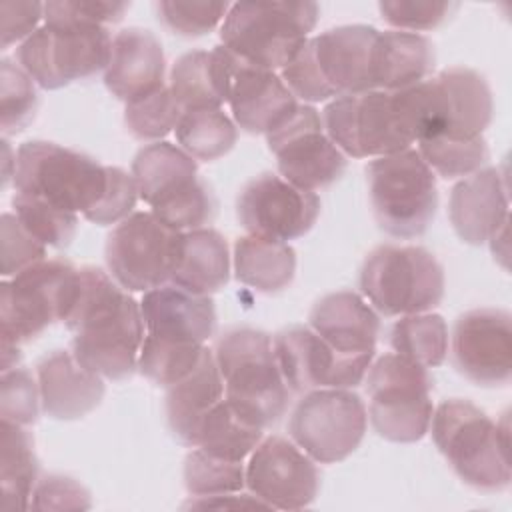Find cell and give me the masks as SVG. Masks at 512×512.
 <instances>
[{"label":"cell","mask_w":512,"mask_h":512,"mask_svg":"<svg viewBox=\"0 0 512 512\" xmlns=\"http://www.w3.org/2000/svg\"><path fill=\"white\" fill-rule=\"evenodd\" d=\"M158 18L174 34L194 38L214 30L226 18L230 4L226 2H174L162 0L156 4Z\"/></svg>","instance_id":"44"},{"label":"cell","mask_w":512,"mask_h":512,"mask_svg":"<svg viewBox=\"0 0 512 512\" xmlns=\"http://www.w3.org/2000/svg\"><path fill=\"white\" fill-rule=\"evenodd\" d=\"M2 160H4V170H2V184L4 188L8 186L10 178H14V170H16V154L12 158V148L8 144V140H2Z\"/></svg>","instance_id":"53"},{"label":"cell","mask_w":512,"mask_h":512,"mask_svg":"<svg viewBox=\"0 0 512 512\" xmlns=\"http://www.w3.org/2000/svg\"><path fill=\"white\" fill-rule=\"evenodd\" d=\"M226 402L262 430L276 424L288 406V386L280 374L272 340L256 328H232L214 348Z\"/></svg>","instance_id":"5"},{"label":"cell","mask_w":512,"mask_h":512,"mask_svg":"<svg viewBox=\"0 0 512 512\" xmlns=\"http://www.w3.org/2000/svg\"><path fill=\"white\" fill-rule=\"evenodd\" d=\"M164 50L144 28H124L112 38L104 84L122 102H134L164 86Z\"/></svg>","instance_id":"23"},{"label":"cell","mask_w":512,"mask_h":512,"mask_svg":"<svg viewBox=\"0 0 512 512\" xmlns=\"http://www.w3.org/2000/svg\"><path fill=\"white\" fill-rule=\"evenodd\" d=\"M112 36L86 20L74 2H46L44 26L18 48L20 68L44 90L62 88L106 70Z\"/></svg>","instance_id":"2"},{"label":"cell","mask_w":512,"mask_h":512,"mask_svg":"<svg viewBox=\"0 0 512 512\" xmlns=\"http://www.w3.org/2000/svg\"><path fill=\"white\" fill-rule=\"evenodd\" d=\"M182 232L160 222L152 212H132L106 240V266L130 292H148L170 282L180 254Z\"/></svg>","instance_id":"12"},{"label":"cell","mask_w":512,"mask_h":512,"mask_svg":"<svg viewBox=\"0 0 512 512\" xmlns=\"http://www.w3.org/2000/svg\"><path fill=\"white\" fill-rule=\"evenodd\" d=\"M224 398V380L220 376L214 352L204 348L198 366L168 386L166 420L174 438L186 446H196L204 416Z\"/></svg>","instance_id":"26"},{"label":"cell","mask_w":512,"mask_h":512,"mask_svg":"<svg viewBox=\"0 0 512 512\" xmlns=\"http://www.w3.org/2000/svg\"><path fill=\"white\" fill-rule=\"evenodd\" d=\"M106 176V192L102 194L98 204L84 214L86 220L98 226H110L126 220L132 214L136 200L140 198L132 174L124 172L118 166H106Z\"/></svg>","instance_id":"47"},{"label":"cell","mask_w":512,"mask_h":512,"mask_svg":"<svg viewBox=\"0 0 512 512\" xmlns=\"http://www.w3.org/2000/svg\"><path fill=\"white\" fill-rule=\"evenodd\" d=\"M458 8L456 2L428 0H382L378 10L382 18L400 30H432L438 28Z\"/></svg>","instance_id":"48"},{"label":"cell","mask_w":512,"mask_h":512,"mask_svg":"<svg viewBox=\"0 0 512 512\" xmlns=\"http://www.w3.org/2000/svg\"><path fill=\"white\" fill-rule=\"evenodd\" d=\"M436 52L430 38L418 32L388 30L380 32L374 46V84L376 90H402L430 78Z\"/></svg>","instance_id":"29"},{"label":"cell","mask_w":512,"mask_h":512,"mask_svg":"<svg viewBox=\"0 0 512 512\" xmlns=\"http://www.w3.org/2000/svg\"><path fill=\"white\" fill-rule=\"evenodd\" d=\"M508 182L498 168L478 172L454 184L448 216L458 238L466 244H484L508 222Z\"/></svg>","instance_id":"21"},{"label":"cell","mask_w":512,"mask_h":512,"mask_svg":"<svg viewBox=\"0 0 512 512\" xmlns=\"http://www.w3.org/2000/svg\"><path fill=\"white\" fill-rule=\"evenodd\" d=\"M0 16H2V50L10 48L12 44L26 40L38 28L40 18H44V4L40 2H0Z\"/></svg>","instance_id":"51"},{"label":"cell","mask_w":512,"mask_h":512,"mask_svg":"<svg viewBox=\"0 0 512 512\" xmlns=\"http://www.w3.org/2000/svg\"><path fill=\"white\" fill-rule=\"evenodd\" d=\"M452 356L458 372L474 384H508L512 376L510 314L500 308L464 312L454 324Z\"/></svg>","instance_id":"18"},{"label":"cell","mask_w":512,"mask_h":512,"mask_svg":"<svg viewBox=\"0 0 512 512\" xmlns=\"http://www.w3.org/2000/svg\"><path fill=\"white\" fill-rule=\"evenodd\" d=\"M42 412L54 420H78L104 398L102 376L76 362L72 352L54 350L36 364Z\"/></svg>","instance_id":"24"},{"label":"cell","mask_w":512,"mask_h":512,"mask_svg":"<svg viewBox=\"0 0 512 512\" xmlns=\"http://www.w3.org/2000/svg\"><path fill=\"white\" fill-rule=\"evenodd\" d=\"M40 390L26 368H12L0 378V416L2 422L28 426L38 418Z\"/></svg>","instance_id":"45"},{"label":"cell","mask_w":512,"mask_h":512,"mask_svg":"<svg viewBox=\"0 0 512 512\" xmlns=\"http://www.w3.org/2000/svg\"><path fill=\"white\" fill-rule=\"evenodd\" d=\"M274 356L292 392L354 388L362 384L374 354H338L312 328L290 326L274 336Z\"/></svg>","instance_id":"15"},{"label":"cell","mask_w":512,"mask_h":512,"mask_svg":"<svg viewBox=\"0 0 512 512\" xmlns=\"http://www.w3.org/2000/svg\"><path fill=\"white\" fill-rule=\"evenodd\" d=\"M280 78L294 94V98L304 102H324L328 98H336L316 66L308 40L300 52L280 70Z\"/></svg>","instance_id":"49"},{"label":"cell","mask_w":512,"mask_h":512,"mask_svg":"<svg viewBox=\"0 0 512 512\" xmlns=\"http://www.w3.org/2000/svg\"><path fill=\"white\" fill-rule=\"evenodd\" d=\"M38 94L34 80L12 60L0 62V126L4 134L24 130L36 116Z\"/></svg>","instance_id":"41"},{"label":"cell","mask_w":512,"mask_h":512,"mask_svg":"<svg viewBox=\"0 0 512 512\" xmlns=\"http://www.w3.org/2000/svg\"><path fill=\"white\" fill-rule=\"evenodd\" d=\"M132 178L140 198L150 208L176 198L200 180L196 160L180 146L164 140L138 150L132 160Z\"/></svg>","instance_id":"28"},{"label":"cell","mask_w":512,"mask_h":512,"mask_svg":"<svg viewBox=\"0 0 512 512\" xmlns=\"http://www.w3.org/2000/svg\"><path fill=\"white\" fill-rule=\"evenodd\" d=\"M236 278L264 294L288 288L296 274V252L288 242L240 236L234 244Z\"/></svg>","instance_id":"32"},{"label":"cell","mask_w":512,"mask_h":512,"mask_svg":"<svg viewBox=\"0 0 512 512\" xmlns=\"http://www.w3.org/2000/svg\"><path fill=\"white\" fill-rule=\"evenodd\" d=\"M88 490L70 476L48 474L34 486L30 508L34 510H88Z\"/></svg>","instance_id":"50"},{"label":"cell","mask_w":512,"mask_h":512,"mask_svg":"<svg viewBox=\"0 0 512 512\" xmlns=\"http://www.w3.org/2000/svg\"><path fill=\"white\" fill-rule=\"evenodd\" d=\"M366 422V406L350 388H316L294 406L288 432L314 462L334 464L360 446Z\"/></svg>","instance_id":"11"},{"label":"cell","mask_w":512,"mask_h":512,"mask_svg":"<svg viewBox=\"0 0 512 512\" xmlns=\"http://www.w3.org/2000/svg\"><path fill=\"white\" fill-rule=\"evenodd\" d=\"M226 102L236 126L248 134H270L298 106L276 72L254 66L234 52L228 58Z\"/></svg>","instance_id":"19"},{"label":"cell","mask_w":512,"mask_h":512,"mask_svg":"<svg viewBox=\"0 0 512 512\" xmlns=\"http://www.w3.org/2000/svg\"><path fill=\"white\" fill-rule=\"evenodd\" d=\"M310 328L338 354H374L380 318L352 290L322 296L310 310Z\"/></svg>","instance_id":"25"},{"label":"cell","mask_w":512,"mask_h":512,"mask_svg":"<svg viewBox=\"0 0 512 512\" xmlns=\"http://www.w3.org/2000/svg\"><path fill=\"white\" fill-rule=\"evenodd\" d=\"M228 56V48L220 44L210 52H186L174 62L170 72V92L184 112L220 108L226 102Z\"/></svg>","instance_id":"30"},{"label":"cell","mask_w":512,"mask_h":512,"mask_svg":"<svg viewBox=\"0 0 512 512\" xmlns=\"http://www.w3.org/2000/svg\"><path fill=\"white\" fill-rule=\"evenodd\" d=\"M246 486L268 508L300 510L318 496L320 474L300 446L282 436H268L250 454Z\"/></svg>","instance_id":"17"},{"label":"cell","mask_w":512,"mask_h":512,"mask_svg":"<svg viewBox=\"0 0 512 512\" xmlns=\"http://www.w3.org/2000/svg\"><path fill=\"white\" fill-rule=\"evenodd\" d=\"M12 206L16 210L18 220L42 244L58 250L68 248L72 244L78 228V216L74 212L60 210L44 200L24 194H16L12 198Z\"/></svg>","instance_id":"40"},{"label":"cell","mask_w":512,"mask_h":512,"mask_svg":"<svg viewBox=\"0 0 512 512\" xmlns=\"http://www.w3.org/2000/svg\"><path fill=\"white\" fill-rule=\"evenodd\" d=\"M432 386L428 368L396 352L370 364L366 372L368 418L378 436L400 444L424 438L434 414Z\"/></svg>","instance_id":"10"},{"label":"cell","mask_w":512,"mask_h":512,"mask_svg":"<svg viewBox=\"0 0 512 512\" xmlns=\"http://www.w3.org/2000/svg\"><path fill=\"white\" fill-rule=\"evenodd\" d=\"M204 348V344L170 342L146 334L138 356V370L150 382L168 388L198 366Z\"/></svg>","instance_id":"38"},{"label":"cell","mask_w":512,"mask_h":512,"mask_svg":"<svg viewBox=\"0 0 512 512\" xmlns=\"http://www.w3.org/2000/svg\"><path fill=\"white\" fill-rule=\"evenodd\" d=\"M418 154L442 178H464L478 172L488 162V144L482 136L450 138L430 136L418 140Z\"/></svg>","instance_id":"37"},{"label":"cell","mask_w":512,"mask_h":512,"mask_svg":"<svg viewBox=\"0 0 512 512\" xmlns=\"http://www.w3.org/2000/svg\"><path fill=\"white\" fill-rule=\"evenodd\" d=\"M236 214L248 234L288 242L312 230L320 214V198L282 176L264 172L242 188Z\"/></svg>","instance_id":"16"},{"label":"cell","mask_w":512,"mask_h":512,"mask_svg":"<svg viewBox=\"0 0 512 512\" xmlns=\"http://www.w3.org/2000/svg\"><path fill=\"white\" fill-rule=\"evenodd\" d=\"M390 346L396 354L424 366L436 368L448 354V326L440 314H406L390 328Z\"/></svg>","instance_id":"35"},{"label":"cell","mask_w":512,"mask_h":512,"mask_svg":"<svg viewBox=\"0 0 512 512\" xmlns=\"http://www.w3.org/2000/svg\"><path fill=\"white\" fill-rule=\"evenodd\" d=\"M146 334L170 342L204 344L216 330L210 296H198L174 284L144 292L140 302Z\"/></svg>","instance_id":"22"},{"label":"cell","mask_w":512,"mask_h":512,"mask_svg":"<svg viewBox=\"0 0 512 512\" xmlns=\"http://www.w3.org/2000/svg\"><path fill=\"white\" fill-rule=\"evenodd\" d=\"M0 446V510H26L38 482L34 440L24 426L2 422Z\"/></svg>","instance_id":"33"},{"label":"cell","mask_w":512,"mask_h":512,"mask_svg":"<svg viewBox=\"0 0 512 512\" xmlns=\"http://www.w3.org/2000/svg\"><path fill=\"white\" fill-rule=\"evenodd\" d=\"M322 126L328 138L352 158L404 152L414 142L394 94L386 90L334 98L322 110Z\"/></svg>","instance_id":"13"},{"label":"cell","mask_w":512,"mask_h":512,"mask_svg":"<svg viewBox=\"0 0 512 512\" xmlns=\"http://www.w3.org/2000/svg\"><path fill=\"white\" fill-rule=\"evenodd\" d=\"M360 290L384 316L430 312L444 296V270L422 246L382 244L360 270Z\"/></svg>","instance_id":"9"},{"label":"cell","mask_w":512,"mask_h":512,"mask_svg":"<svg viewBox=\"0 0 512 512\" xmlns=\"http://www.w3.org/2000/svg\"><path fill=\"white\" fill-rule=\"evenodd\" d=\"M262 440V428L244 420L228 402L222 398L202 420L198 430L196 446L206 450L208 454L238 460L242 462L246 456Z\"/></svg>","instance_id":"34"},{"label":"cell","mask_w":512,"mask_h":512,"mask_svg":"<svg viewBox=\"0 0 512 512\" xmlns=\"http://www.w3.org/2000/svg\"><path fill=\"white\" fill-rule=\"evenodd\" d=\"M374 220L394 238H418L438 208L436 178L418 150L374 158L366 166Z\"/></svg>","instance_id":"8"},{"label":"cell","mask_w":512,"mask_h":512,"mask_svg":"<svg viewBox=\"0 0 512 512\" xmlns=\"http://www.w3.org/2000/svg\"><path fill=\"white\" fill-rule=\"evenodd\" d=\"M436 80L444 102V128L438 136H482L494 112L492 92L484 76L466 66H452L438 72Z\"/></svg>","instance_id":"27"},{"label":"cell","mask_w":512,"mask_h":512,"mask_svg":"<svg viewBox=\"0 0 512 512\" xmlns=\"http://www.w3.org/2000/svg\"><path fill=\"white\" fill-rule=\"evenodd\" d=\"M184 508H268L260 498L250 494H216V496H190Z\"/></svg>","instance_id":"52"},{"label":"cell","mask_w":512,"mask_h":512,"mask_svg":"<svg viewBox=\"0 0 512 512\" xmlns=\"http://www.w3.org/2000/svg\"><path fill=\"white\" fill-rule=\"evenodd\" d=\"M152 214L166 226L178 232H188L204 228V224L212 222L216 214V198L210 186L204 180H198L192 188L178 194L176 198L154 206Z\"/></svg>","instance_id":"43"},{"label":"cell","mask_w":512,"mask_h":512,"mask_svg":"<svg viewBox=\"0 0 512 512\" xmlns=\"http://www.w3.org/2000/svg\"><path fill=\"white\" fill-rule=\"evenodd\" d=\"M184 486L190 496L240 492L246 486V468L238 460H226L196 448L184 460Z\"/></svg>","instance_id":"39"},{"label":"cell","mask_w":512,"mask_h":512,"mask_svg":"<svg viewBox=\"0 0 512 512\" xmlns=\"http://www.w3.org/2000/svg\"><path fill=\"white\" fill-rule=\"evenodd\" d=\"M432 438L462 482L482 492L510 486L508 416L494 422L468 400L442 402L430 420Z\"/></svg>","instance_id":"3"},{"label":"cell","mask_w":512,"mask_h":512,"mask_svg":"<svg viewBox=\"0 0 512 512\" xmlns=\"http://www.w3.org/2000/svg\"><path fill=\"white\" fill-rule=\"evenodd\" d=\"M182 112L184 110L174 100L170 88L162 86L144 98L128 102L124 110V124L134 138L160 142V138L178 126Z\"/></svg>","instance_id":"42"},{"label":"cell","mask_w":512,"mask_h":512,"mask_svg":"<svg viewBox=\"0 0 512 512\" xmlns=\"http://www.w3.org/2000/svg\"><path fill=\"white\" fill-rule=\"evenodd\" d=\"M378 34L372 26L348 24L308 40L316 66L336 98L376 90L372 64Z\"/></svg>","instance_id":"20"},{"label":"cell","mask_w":512,"mask_h":512,"mask_svg":"<svg viewBox=\"0 0 512 512\" xmlns=\"http://www.w3.org/2000/svg\"><path fill=\"white\" fill-rule=\"evenodd\" d=\"M176 138L194 160L210 162L234 148L238 130L220 108L186 110L178 120Z\"/></svg>","instance_id":"36"},{"label":"cell","mask_w":512,"mask_h":512,"mask_svg":"<svg viewBox=\"0 0 512 512\" xmlns=\"http://www.w3.org/2000/svg\"><path fill=\"white\" fill-rule=\"evenodd\" d=\"M16 194L44 200L66 212L86 214L106 192V166L54 142L28 140L16 150Z\"/></svg>","instance_id":"7"},{"label":"cell","mask_w":512,"mask_h":512,"mask_svg":"<svg viewBox=\"0 0 512 512\" xmlns=\"http://www.w3.org/2000/svg\"><path fill=\"white\" fill-rule=\"evenodd\" d=\"M64 324L72 332V354L86 370L124 380L138 368L146 328L140 304L104 270L78 268V290Z\"/></svg>","instance_id":"1"},{"label":"cell","mask_w":512,"mask_h":512,"mask_svg":"<svg viewBox=\"0 0 512 512\" xmlns=\"http://www.w3.org/2000/svg\"><path fill=\"white\" fill-rule=\"evenodd\" d=\"M78 290V268L42 260L0 284L2 372L16 368L20 346L68 316Z\"/></svg>","instance_id":"4"},{"label":"cell","mask_w":512,"mask_h":512,"mask_svg":"<svg viewBox=\"0 0 512 512\" xmlns=\"http://www.w3.org/2000/svg\"><path fill=\"white\" fill-rule=\"evenodd\" d=\"M2 234V276L14 278L22 270L30 268L36 262H42L46 256V244L32 236L26 226L18 220L16 214L4 212L0 218Z\"/></svg>","instance_id":"46"},{"label":"cell","mask_w":512,"mask_h":512,"mask_svg":"<svg viewBox=\"0 0 512 512\" xmlns=\"http://www.w3.org/2000/svg\"><path fill=\"white\" fill-rule=\"evenodd\" d=\"M230 278L228 244L214 228L182 232L180 254L170 282L198 296H208L226 286Z\"/></svg>","instance_id":"31"},{"label":"cell","mask_w":512,"mask_h":512,"mask_svg":"<svg viewBox=\"0 0 512 512\" xmlns=\"http://www.w3.org/2000/svg\"><path fill=\"white\" fill-rule=\"evenodd\" d=\"M316 2H236L230 6L220 38L242 60L282 70L306 44L318 22Z\"/></svg>","instance_id":"6"},{"label":"cell","mask_w":512,"mask_h":512,"mask_svg":"<svg viewBox=\"0 0 512 512\" xmlns=\"http://www.w3.org/2000/svg\"><path fill=\"white\" fill-rule=\"evenodd\" d=\"M266 142L282 178L308 192L334 184L348 164L346 154L324 132L322 116L310 104H298L278 128L266 134Z\"/></svg>","instance_id":"14"}]
</instances>
